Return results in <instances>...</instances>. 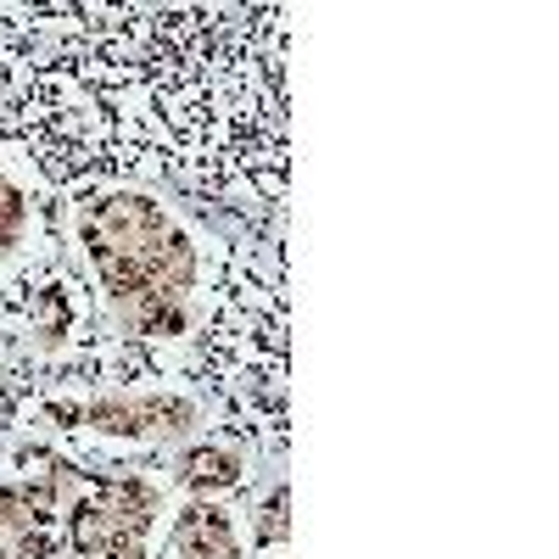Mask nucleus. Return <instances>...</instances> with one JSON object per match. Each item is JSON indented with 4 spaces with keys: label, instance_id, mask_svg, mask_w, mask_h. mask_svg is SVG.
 <instances>
[{
    "label": "nucleus",
    "instance_id": "obj_1",
    "mask_svg": "<svg viewBox=\"0 0 559 559\" xmlns=\"http://www.w3.org/2000/svg\"><path fill=\"white\" fill-rule=\"evenodd\" d=\"M79 229L112 302L140 292L179 297L197 280V252L185 241V229L146 197H107L84 213Z\"/></svg>",
    "mask_w": 559,
    "mask_h": 559
},
{
    "label": "nucleus",
    "instance_id": "obj_2",
    "mask_svg": "<svg viewBox=\"0 0 559 559\" xmlns=\"http://www.w3.org/2000/svg\"><path fill=\"white\" fill-rule=\"evenodd\" d=\"M102 431H123V437H152V431H185L179 419H191L185 403H168V397H146V403H102L96 414Z\"/></svg>",
    "mask_w": 559,
    "mask_h": 559
},
{
    "label": "nucleus",
    "instance_id": "obj_3",
    "mask_svg": "<svg viewBox=\"0 0 559 559\" xmlns=\"http://www.w3.org/2000/svg\"><path fill=\"white\" fill-rule=\"evenodd\" d=\"M174 543H179V554H185V559H241L236 532H229V521L218 515L213 503H197L191 515H185V521L174 526Z\"/></svg>",
    "mask_w": 559,
    "mask_h": 559
},
{
    "label": "nucleus",
    "instance_id": "obj_4",
    "mask_svg": "<svg viewBox=\"0 0 559 559\" xmlns=\"http://www.w3.org/2000/svg\"><path fill=\"white\" fill-rule=\"evenodd\" d=\"M191 492H218V487H236L241 481V459L236 453H218V448H202L185 459V476H179Z\"/></svg>",
    "mask_w": 559,
    "mask_h": 559
},
{
    "label": "nucleus",
    "instance_id": "obj_5",
    "mask_svg": "<svg viewBox=\"0 0 559 559\" xmlns=\"http://www.w3.org/2000/svg\"><path fill=\"white\" fill-rule=\"evenodd\" d=\"M17 236H23V191L7 185V174H0V252H7Z\"/></svg>",
    "mask_w": 559,
    "mask_h": 559
}]
</instances>
